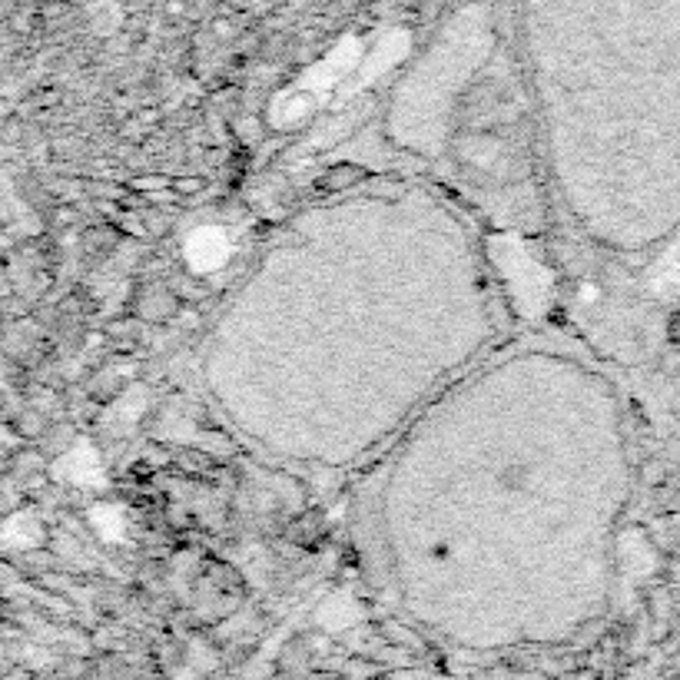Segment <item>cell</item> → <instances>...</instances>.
Returning a JSON list of instances; mask_svg holds the SVG:
<instances>
[{"label":"cell","mask_w":680,"mask_h":680,"mask_svg":"<svg viewBox=\"0 0 680 680\" xmlns=\"http://www.w3.org/2000/svg\"><path fill=\"white\" fill-rule=\"evenodd\" d=\"M495 263L501 266L514 302L521 306L524 316H538L551 302V273L528 256V249L518 240H495L491 243Z\"/></svg>","instance_id":"6da1fadb"},{"label":"cell","mask_w":680,"mask_h":680,"mask_svg":"<svg viewBox=\"0 0 680 680\" xmlns=\"http://www.w3.org/2000/svg\"><path fill=\"white\" fill-rule=\"evenodd\" d=\"M183 256L196 273H216L230 263V236L216 226H200L187 236Z\"/></svg>","instance_id":"7a4b0ae2"},{"label":"cell","mask_w":680,"mask_h":680,"mask_svg":"<svg viewBox=\"0 0 680 680\" xmlns=\"http://www.w3.org/2000/svg\"><path fill=\"white\" fill-rule=\"evenodd\" d=\"M57 475L74 481V485H100L104 481V465H100V455L91 445H77L74 451H67L61 458Z\"/></svg>","instance_id":"3957f363"},{"label":"cell","mask_w":680,"mask_h":680,"mask_svg":"<svg viewBox=\"0 0 680 680\" xmlns=\"http://www.w3.org/2000/svg\"><path fill=\"white\" fill-rule=\"evenodd\" d=\"M91 521L97 524V531H100L107 541H120L124 531H127V518H124V511H120L117 504H97V508L91 511Z\"/></svg>","instance_id":"277c9868"},{"label":"cell","mask_w":680,"mask_h":680,"mask_svg":"<svg viewBox=\"0 0 680 680\" xmlns=\"http://www.w3.org/2000/svg\"><path fill=\"white\" fill-rule=\"evenodd\" d=\"M4 541H8L11 548H31V544L41 541V528H38L34 518H14V521L4 528Z\"/></svg>","instance_id":"5b68a950"}]
</instances>
